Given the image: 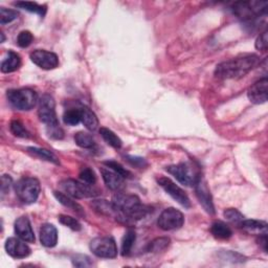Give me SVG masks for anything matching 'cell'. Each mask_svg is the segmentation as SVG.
<instances>
[{
	"label": "cell",
	"instance_id": "cell-14",
	"mask_svg": "<svg viewBox=\"0 0 268 268\" xmlns=\"http://www.w3.org/2000/svg\"><path fill=\"white\" fill-rule=\"evenodd\" d=\"M195 188H196L197 198H198L202 208L206 210V212L209 213L210 215H214L215 214V207H214V203H213L212 195H211V192L209 190L207 184L200 178L198 183L196 184Z\"/></svg>",
	"mask_w": 268,
	"mask_h": 268
},
{
	"label": "cell",
	"instance_id": "cell-39",
	"mask_svg": "<svg viewBox=\"0 0 268 268\" xmlns=\"http://www.w3.org/2000/svg\"><path fill=\"white\" fill-rule=\"evenodd\" d=\"M73 263L77 267H88L92 264L90 259L87 256L83 255H78L75 258H73Z\"/></svg>",
	"mask_w": 268,
	"mask_h": 268
},
{
	"label": "cell",
	"instance_id": "cell-27",
	"mask_svg": "<svg viewBox=\"0 0 268 268\" xmlns=\"http://www.w3.org/2000/svg\"><path fill=\"white\" fill-rule=\"evenodd\" d=\"M76 144L83 149H92L96 147V141L89 133L78 132L75 135Z\"/></svg>",
	"mask_w": 268,
	"mask_h": 268
},
{
	"label": "cell",
	"instance_id": "cell-26",
	"mask_svg": "<svg viewBox=\"0 0 268 268\" xmlns=\"http://www.w3.org/2000/svg\"><path fill=\"white\" fill-rule=\"evenodd\" d=\"M100 133H101V135L102 137L104 138V140L106 141V143L109 145V146H111L112 148L114 149H120L122 148V140L121 138L116 135V134L111 131L110 129L108 128H101L100 129Z\"/></svg>",
	"mask_w": 268,
	"mask_h": 268
},
{
	"label": "cell",
	"instance_id": "cell-2",
	"mask_svg": "<svg viewBox=\"0 0 268 268\" xmlns=\"http://www.w3.org/2000/svg\"><path fill=\"white\" fill-rule=\"evenodd\" d=\"M267 1H239L233 4L232 10L242 21L250 22L264 16L267 12Z\"/></svg>",
	"mask_w": 268,
	"mask_h": 268
},
{
	"label": "cell",
	"instance_id": "cell-19",
	"mask_svg": "<svg viewBox=\"0 0 268 268\" xmlns=\"http://www.w3.org/2000/svg\"><path fill=\"white\" fill-rule=\"evenodd\" d=\"M79 110H80L81 114V122L85 127L90 131L97 130V128L99 127V120L96 113L86 106H82L81 108H79Z\"/></svg>",
	"mask_w": 268,
	"mask_h": 268
},
{
	"label": "cell",
	"instance_id": "cell-35",
	"mask_svg": "<svg viewBox=\"0 0 268 268\" xmlns=\"http://www.w3.org/2000/svg\"><path fill=\"white\" fill-rule=\"evenodd\" d=\"M80 179L83 181V183L92 186L96 184L97 176L90 168L85 167V168H82V170L80 171Z\"/></svg>",
	"mask_w": 268,
	"mask_h": 268
},
{
	"label": "cell",
	"instance_id": "cell-13",
	"mask_svg": "<svg viewBox=\"0 0 268 268\" xmlns=\"http://www.w3.org/2000/svg\"><path fill=\"white\" fill-rule=\"evenodd\" d=\"M5 250L15 259H25L30 255V248L20 238H9L5 242Z\"/></svg>",
	"mask_w": 268,
	"mask_h": 268
},
{
	"label": "cell",
	"instance_id": "cell-34",
	"mask_svg": "<svg viewBox=\"0 0 268 268\" xmlns=\"http://www.w3.org/2000/svg\"><path fill=\"white\" fill-rule=\"evenodd\" d=\"M59 221H60L61 224L69 227L70 230H73V231L79 232V231L82 230L81 223L79 222L78 220L76 218H74V217H70V216H67V215H60L59 216Z\"/></svg>",
	"mask_w": 268,
	"mask_h": 268
},
{
	"label": "cell",
	"instance_id": "cell-41",
	"mask_svg": "<svg viewBox=\"0 0 268 268\" xmlns=\"http://www.w3.org/2000/svg\"><path fill=\"white\" fill-rule=\"evenodd\" d=\"M1 193H2V196L4 194H6V192L10 191V188H11V185H12V178L10 176L7 175H3L2 178H1Z\"/></svg>",
	"mask_w": 268,
	"mask_h": 268
},
{
	"label": "cell",
	"instance_id": "cell-12",
	"mask_svg": "<svg viewBox=\"0 0 268 268\" xmlns=\"http://www.w3.org/2000/svg\"><path fill=\"white\" fill-rule=\"evenodd\" d=\"M267 87H268V80L266 77L251 85L247 90V97L251 103L257 104V105L266 103Z\"/></svg>",
	"mask_w": 268,
	"mask_h": 268
},
{
	"label": "cell",
	"instance_id": "cell-9",
	"mask_svg": "<svg viewBox=\"0 0 268 268\" xmlns=\"http://www.w3.org/2000/svg\"><path fill=\"white\" fill-rule=\"evenodd\" d=\"M185 223L184 214L180 211L169 208L165 209L157 220V224L162 231H174L178 230Z\"/></svg>",
	"mask_w": 268,
	"mask_h": 268
},
{
	"label": "cell",
	"instance_id": "cell-7",
	"mask_svg": "<svg viewBox=\"0 0 268 268\" xmlns=\"http://www.w3.org/2000/svg\"><path fill=\"white\" fill-rule=\"evenodd\" d=\"M60 187L62 190L67 193L68 196L77 199L89 198V197L97 196V191L85 183H80L75 179H65L61 181Z\"/></svg>",
	"mask_w": 268,
	"mask_h": 268
},
{
	"label": "cell",
	"instance_id": "cell-4",
	"mask_svg": "<svg viewBox=\"0 0 268 268\" xmlns=\"http://www.w3.org/2000/svg\"><path fill=\"white\" fill-rule=\"evenodd\" d=\"M40 183L34 177H23L15 185L16 195L23 203L27 204L35 203L40 195Z\"/></svg>",
	"mask_w": 268,
	"mask_h": 268
},
{
	"label": "cell",
	"instance_id": "cell-20",
	"mask_svg": "<svg viewBox=\"0 0 268 268\" xmlns=\"http://www.w3.org/2000/svg\"><path fill=\"white\" fill-rule=\"evenodd\" d=\"M91 207L102 215L113 217L116 220L117 217H119V212L114 208L112 202H109L107 200H94L91 203Z\"/></svg>",
	"mask_w": 268,
	"mask_h": 268
},
{
	"label": "cell",
	"instance_id": "cell-16",
	"mask_svg": "<svg viewBox=\"0 0 268 268\" xmlns=\"http://www.w3.org/2000/svg\"><path fill=\"white\" fill-rule=\"evenodd\" d=\"M102 177H103V180L105 185L110 188V190L115 191V192H120L124 190L125 188V178L121 176L120 174H117L114 171L110 170V169H102Z\"/></svg>",
	"mask_w": 268,
	"mask_h": 268
},
{
	"label": "cell",
	"instance_id": "cell-43",
	"mask_svg": "<svg viewBox=\"0 0 268 268\" xmlns=\"http://www.w3.org/2000/svg\"><path fill=\"white\" fill-rule=\"evenodd\" d=\"M0 36H1V41H0V42H4V35H3V33H0Z\"/></svg>",
	"mask_w": 268,
	"mask_h": 268
},
{
	"label": "cell",
	"instance_id": "cell-18",
	"mask_svg": "<svg viewBox=\"0 0 268 268\" xmlns=\"http://www.w3.org/2000/svg\"><path fill=\"white\" fill-rule=\"evenodd\" d=\"M21 66V57L17 53L9 51L6 58L1 63V72L4 74L14 73Z\"/></svg>",
	"mask_w": 268,
	"mask_h": 268
},
{
	"label": "cell",
	"instance_id": "cell-21",
	"mask_svg": "<svg viewBox=\"0 0 268 268\" xmlns=\"http://www.w3.org/2000/svg\"><path fill=\"white\" fill-rule=\"evenodd\" d=\"M54 195L57 198V200L61 204H63V206L70 209L72 211H74L75 213H77L78 215L85 216V212H84L83 208L78 202H76L75 200H73L72 198H70L68 195H65V194H63L61 192H54Z\"/></svg>",
	"mask_w": 268,
	"mask_h": 268
},
{
	"label": "cell",
	"instance_id": "cell-17",
	"mask_svg": "<svg viewBox=\"0 0 268 268\" xmlns=\"http://www.w3.org/2000/svg\"><path fill=\"white\" fill-rule=\"evenodd\" d=\"M40 242L45 247H54L58 242V231L54 225L45 223L40 228Z\"/></svg>",
	"mask_w": 268,
	"mask_h": 268
},
{
	"label": "cell",
	"instance_id": "cell-30",
	"mask_svg": "<svg viewBox=\"0 0 268 268\" xmlns=\"http://www.w3.org/2000/svg\"><path fill=\"white\" fill-rule=\"evenodd\" d=\"M63 121L66 125L76 126L81 122V114L79 109H69L63 115Z\"/></svg>",
	"mask_w": 268,
	"mask_h": 268
},
{
	"label": "cell",
	"instance_id": "cell-42",
	"mask_svg": "<svg viewBox=\"0 0 268 268\" xmlns=\"http://www.w3.org/2000/svg\"><path fill=\"white\" fill-rule=\"evenodd\" d=\"M258 242L260 245H261L266 253L267 251V234H262V236H260V238L258 239Z\"/></svg>",
	"mask_w": 268,
	"mask_h": 268
},
{
	"label": "cell",
	"instance_id": "cell-36",
	"mask_svg": "<svg viewBox=\"0 0 268 268\" xmlns=\"http://www.w3.org/2000/svg\"><path fill=\"white\" fill-rule=\"evenodd\" d=\"M224 218H226L228 221L234 222V223H240L242 220H244V216L241 214V213L236 210V209H227L223 213Z\"/></svg>",
	"mask_w": 268,
	"mask_h": 268
},
{
	"label": "cell",
	"instance_id": "cell-15",
	"mask_svg": "<svg viewBox=\"0 0 268 268\" xmlns=\"http://www.w3.org/2000/svg\"><path fill=\"white\" fill-rule=\"evenodd\" d=\"M15 233L17 234L18 238H20L23 241H26L27 243L35 242V234H34L33 228H31L29 219L27 216L19 217L17 220H16Z\"/></svg>",
	"mask_w": 268,
	"mask_h": 268
},
{
	"label": "cell",
	"instance_id": "cell-10",
	"mask_svg": "<svg viewBox=\"0 0 268 268\" xmlns=\"http://www.w3.org/2000/svg\"><path fill=\"white\" fill-rule=\"evenodd\" d=\"M157 183L159 185L163 188V190L167 192L173 199L176 200L180 206H183L184 208H191V201L190 198H188V196L186 194V192L181 188L180 187H178L175 183H173V181L168 178V177H160L157 179Z\"/></svg>",
	"mask_w": 268,
	"mask_h": 268
},
{
	"label": "cell",
	"instance_id": "cell-33",
	"mask_svg": "<svg viewBox=\"0 0 268 268\" xmlns=\"http://www.w3.org/2000/svg\"><path fill=\"white\" fill-rule=\"evenodd\" d=\"M104 164L106 165L107 168H109L110 170L114 171L115 173H117V174H120L124 178H130L131 177V173L127 169L124 168L120 162L114 161H107L104 162Z\"/></svg>",
	"mask_w": 268,
	"mask_h": 268
},
{
	"label": "cell",
	"instance_id": "cell-5",
	"mask_svg": "<svg viewBox=\"0 0 268 268\" xmlns=\"http://www.w3.org/2000/svg\"><path fill=\"white\" fill-rule=\"evenodd\" d=\"M167 171L171 175L174 176L181 185L187 187H195L201 178L199 171L192 163L188 162L170 165L167 168Z\"/></svg>",
	"mask_w": 268,
	"mask_h": 268
},
{
	"label": "cell",
	"instance_id": "cell-32",
	"mask_svg": "<svg viewBox=\"0 0 268 268\" xmlns=\"http://www.w3.org/2000/svg\"><path fill=\"white\" fill-rule=\"evenodd\" d=\"M18 13L14 10L5 9V7H1L0 9V25L5 26L7 23H11L14 20L18 18Z\"/></svg>",
	"mask_w": 268,
	"mask_h": 268
},
{
	"label": "cell",
	"instance_id": "cell-8",
	"mask_svg": "<svg viewBox=\"0 0 268 268\" xmlns=\"http://www.w3.org/2000/svg\"><path fill=\"white\" fill-rule=\"evenodd\" d=\"M90 250L94 256L104 259H113L117 255L116 243L112 237H98L91 240Z\"/></svg>",
	"mask_w": 268,
	"mask_h": 268
},
{
	"label": "cell",
	"instance_id": "cell-25",
	"mask_svg": "<svg viewBox=\"0 0 268 268\" xmlns=\"http://www.w3.org/2000/svg\"><path fill=\"white\" fill-rule=\"evenodd\" d=\"M15 6L19 7V9H23L27 12L38 14L41 17H44L46 13V7L44 5H40L36 2H30V1H17L14 3Z\"/></svg>",
	"mask_w": 268,
	"mask_h": 268
},
{
	"label": "cell",
	"instance_id": "cell-23",
	"mask_svg": "<svg viewBox=\"0 0 268 268\" xmlns=\"http://www.w3.org/2000/svg\"><path fill=\"white\" fill-rule=\"evenodd\" d=\"M27 151L33 154L34 156L36 157H39V159H41L43 161H50V162H53V163H56V164H59V159L58 157L54 155L52 151H50V150L47 149H41V148H34V147H29L27 148Z\"/></svg>",
	"mask_w": 268,
	"mask_h": 268
},
{
	"label": "cell",
	"instance_id": "cell-29",
	"mask_svg": "<svg viewBox=\"0 0 268 268\" xmlns=\"http://www.w3.org/2000/svg\"><path fill=\"white\" fill-rule=\"evenodd\" d=\"M170 242H171L170 239L167 237L156 238L149 244L148 250L150 253H160V251L164 250L170 245Z\"/></svg>",
	"mask_w": 268,
	"mask_h": 268
},
{
	"label": "cell",
	"instance_id": "cell-3",
	"mask_svg": "<svg viewBox=\"0 0 268 268\" xmlns=\"http://www.w3.org/2000/svg\"><path fill=\"white\" fill-rule=\"evenodd\" d=\"M10 104L21 111H28L39 103L37 92L30 88L11 89L6 93Z\"/></svg>",
	"mask_w": 268,
	"mask_h": 268
},
{
	"label": "cell",
	"instance_id": "cell-37",
	"mask_svg": "<svg viewBox=\"0 0 268 268\" xmlns=\"http://www.w3.org/2000/svg\"><path fill=\"white\" fill-rule=\"evenodd\" d=\"M34 40V36L28 30H22L21 33L17 37V44L25 49V47H27L31 44Z\"/></svg>",
	"mask_w": 268,
	"mask_h": 268
},
{
	"label": "cell",
	"instance_id": "cell-24",
	"mask_svg": "<svg viewBox=\"0 0 268 268\" xmlns=\"http://www.w3.org/2000/svg\"><path fill=\"white\" fill-rule=\"evenodd\" d=\"M239 225L247 232H260L267 234V223L259 220H242Z\"/></svg>",
	"mask_w": 268,
	"mask_h": 268
},
{
	"label": "cell",
	"instance_id": "cell-31",
	"mask_svg": "<svg viewBox=\"0 0 268 268\" xmlns=\"http://www.w3.org/2000/svg\"><path fill=\"white\" fill-rule=\"evenodd\" d=\"M10 129H11V132L14 134V135L17 136V137L28 138L30 136L29 132L26 129L25 126H23V124L21 122H19V121H12L11 125H10Z\"/></svg>",
	"mask_w": 268,
	"mask_h": 268
},
{
	"label": "cell",
	"instance_id": "cell-11",
	"mask_svg": "<svg viewBox=\"0 0 268 268\" xmlns=\"http://www.w3.org/2000/svg\"><path fill=\"white\" fill-rule=\"evenodd\" d=\"M31 62L45 70H51L58 67L59 58L54 53L44 50H36L30 54Z\"/></svg>",
	"mask_w": 268,
	"mask_h": 268
},
{
	"label": "cell",
	"instance_id": "cell-38",
	"mask_svg": "<svg viewBox=\"0 0 268 268\" xmlns=\"http://www.w3.org/2000/svg\"><path fill=\"white\" fill-rule=\"evenodd\" d=\"M268 47V34L267 31H263L256 40V49L262 52H266Z\"/></svg>",
	"mask_w": 268,
	"mask_h": 268
},
{
	"label": "cell",
	"instance_id": "cell-40",
	"mask_svg": "<svg viewBox=\"0 0 268 268\" xmlns=\"http://www.w3.org/2000/svg\"><path fill=\"white\" fill-rule=\"evenodd\" d=\"M126 159H127V161L135 165V167H138V168H143L145 167V165H147V162L144 159H141V157H136V156H126Z\"/></svg>",
	"mask_w": 268,
	"mask_h": 268
},
{
	"label": "cell",
	"instance_id": "cell-28",
	"mask_svg": "<svg viewBox=\"0 0 268 268\" xmlns=\"http://www.w3.org/2000/svg\"><path fill=\"white\" fill-rule=\"evenodd\" d=\"M135 240H136L135 232H134V230H128L127 233L125 234L124 239L122 241V255L123 256H128L131 253Z\"/></svg>",
	"mask_w": 268,
	"mask_h": 268
},
{
	"label": "cell",
	"instance_id": "cell-1",
	"mask_svg": "<svg viewBox=\"0 0 268 268\" xmlns=\"http://www.w3.org/2000/svg\"><path fill=\"white\" fill-rule=\"evenodd\" d=\"M260 62V58L256 54H245L224 61L217 65L215 76L218 79H240L247 75L251 69H254Z\"/></svg>",
	"mask_w": 268,
	"mask_h": 268
},
{
	"label": "cell",
	"instance_id": "cell-6",
	"mask_svg": "<svg viewBox=\"0 0 268 268\" xmlns=\"http://www.w3.org/2000/svg\"><path fill=\"white\" fill-rule=\"evenodd\" d=\"M38 116L40 121L47 126V129L60 126L56 113V102L50 94H43L39 100Z\"/></svg>",
	"mask_w": 268,
	"mask_h": 268
},
{
	"label": "cell",
	"instance_id": "cell-22",
	"mask_svg": "<svg viewBox=\"0 0 268 268\" xmlns=\"http://www.w3.org/2000/svg\"><path fill=\"white\" fill-rule=\"evenodd\" d=\"M211 233L213 234V236H214L215 238L222 239V240L231 238L232 235H233L231 227L221 221H216L212 224Z\"/></svg>",
	"mask_w": 268,
	"mask_h": 268
}]
</instances>
